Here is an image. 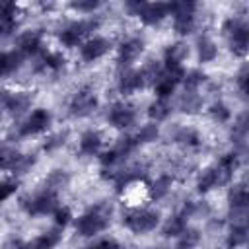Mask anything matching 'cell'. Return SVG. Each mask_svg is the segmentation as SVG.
I'll return each instance as SVG.
<instances>
[{"label": "cell", "instance_id": "obj_1", "mask_svg": "<svg viewBox=\"0 0 249 249\" xmlns=\"http://www.w3.org/2000/svg\"><path fill=\"white\" fill-rule=\"evenodd\" d=\"M109 216H111V206L107 202H99L76 220V230L84 237L97 235L109 228Z\"/></svg>", "mask_w": 249, "mask_h": 249}, {"label": "cell", "instance_id": "obj_2", "mask_svg": "<svg viewBox=\"0 0 249 249\" xmlns=\"http://www.w3.org/2000/svg\"><path fill=\"white\" fill-rule=\"evenodd\" d=\"M160 222V214L154 210H146V208H136V210H128L124 214V226L134 231V233H146L152 231Z\"/></svg>", "mask_w": 249, "mask_h": 249}, {"label": "cell", "instance_id": "obj_3", "mask_svg": "<svg viewBox=\"0 0 249 249\" xmlns=\"http://www.w3.org/2000/svg\"><path fill=\"white\" fill-rule=\"evenodd\" d=\"M23 208L27 210V214L31 216H43V214H53L56 208H58V198H56V193H51V191H43L31 198H25L21 200Z\"/></svg>", "mask_w": 249, "mask_h": 249}, {"label": "cell", "instance_id": "obj_4", "mask_svg": "<svg viewBox=\"0 0 249 249\" xmlns=\"http://www.w3.org/2000/svg\"><path fill=\"white\" fill-rule=\"evenodd\" d=\"M224 31L230 39V47L235 54L243 56L247 53V45H249V31L247 25L241 19H228L224 25Z\"/></svg>", "mask_w": 249, "mask_h": 249}, {"label": "cell", "instance_id": "obj_5", "mask_svg": "<svg viewBox=\"0 0 249 249\" xmlns=\"http://www.w3.org/2000/svg\"><path fill=\"white\" fill-rule=\"evenodd\" d=\"M97 27V21L93 19H80V21H74L70 23L62 33H60V41L66 45V47H76L80 45V41Z\"/></svg>", "mask_w": 249, "mask_h": 249}, {"label": "cell", "instance_id": "obj_6", "mask_svg": "<svg viewBox=\"0 0 249 249\" xmlns=\"http://www.w3.org/2000/svg\"><path fill=\"white\" fill-rule=\"evenodd\" d=\"M95 107H97V97H95V93H93L91 89H88V88L80 89V91L72 97V101H70V113H72L74 117H86V115H89Z\"/></svg>", "mask_w": 249, "mask_h": 249}, {"label": "cell", "instance_id": "obj_7", "mask_svg": "<svg viewBox=\"0 0 249 249\" xmlns=\"http://www.w3.org/2000/svg\"><path fill=\"white\" fill-rule=\"evenodd\" d=\"M49 123H51L49 111H45V109H35V111L27 117V121L19 126V134H21V136L39 134V132H43V130L49 126Z\"/></svg>", "mask_w": 249, "mask_h": 249}, {"label": "cell", "instance_id": "obj_8", "mask_svg": "<svg viewBox=\"0 0 249 249\" xmlns=\"http://www.w3.org/2000/svg\"><path fill=\"white\" fill-rule=\"evenodd\" d=\"M109 123L115 126V128H126L134 123L136 119V111L132 105H124V103H115L113 109L109 111Z\"/></svg>", "mask_w": 249, "mask_h": 249}, {"label": "cell", "instance_id": "obj_9", "mask_svg": "<svg viewBox=\"0 0 249 249\" xmlns=\"http://www.w3.org/2000/svg\"><path fill=\"white\" fill-rule=\"evenodd\" d=\"M109 47H111V43H109L105 37H91V39H88V41L82 45L80 54H82V58H84L86 62H93V60L101 58V56L109 51Z\"/></svg>", "mask_w": 249, "mask_h": 249}, {"label": "cell", "instance_id": "obj_10", "mask_svg": "<svg viewBox=\"0 0 249 249\" xmlns=\"http://www.w3.org/2000/svg\"><path fill=\"white\" fill-rule=\"evenodd\" d=\"M144 51V43L142 39H128L121 45L119 49V64L121 66H130Z\"/></svg>", "mask_w": 249, "mask_h": 249}, {"label": "cell", "instance_id": "obj_11", "mask_svg": "<svg viewBox=\"0 0 249 249\" xmlns=\"http://www.w3.org/2000/svg\"><path fill=\"white\" fill-rule=\"evenodd\" d=\"M167 14H169V8H167L165 2H148V4L144 6V10L140 12L138 18H140L146 25H156V23H160Z\"/></svg>", "mask_w": 249, "mask_h": 249}, {"label": "cell", "instance_id": "obj_12", "mask_svg": "<svg viewBox=\"0 0 249 249\" xmlns=\"http://www.w3.org/2000/svg\"><path fill=\"white\" fill-rule=\"evenodd\" d=\"M144 84H146V80H144V76H142L140 70H126L121 76V80H119V89H121V93L130 95L136 89H140Z\"/></svg>", "mask_w": 249, "mask_h": 249}, {"label": "cell", "instance_id": "obj_13", "mask_svg": "<svg viewBox=\"0 0 249 249\" xmlns=\"http://www.w3.org/2000/svg\"><path fill=\"white\" fill-rule=\"evenodd\" d=\"M39 47H41V35H39L37 31H25V33H21L19 39H18V51H19L23 56L35 54V53L39 51Z\"/></svg>", "mask_w": 249, "mask_h": 249}, {"label": "cell", "instance_id": "obj_14", "mask_svg": "<svg viewBox=\"0 0 249 249\" xmlns=\"http://www.w3.org/2000/svg\"><path fill=\"white\" fill-rule=\"evenodd\" d=\"M101 142H103V140H101V134H99V132L88 130V132H84L82 138H80V152L86 154V156H93V154L99 152Z\"/></svg>", "mask_w": 249, "mask_h": 249}, {"label": "cell", "instance_id": "obj_15", "mask_svg": "<svg viewBox=\"0 0 249 249\" xmlns=\"http://www.w3.org/2000/svg\"><path fill=\"white\" fill-rule=\"evenodd\" d=\"M23 54L16 49L14 53H0V76L12 74L14 70H18L21 66Z\"/></svg>", "mask_w": 249, "mask_h": 249}, {"label": "cell", "instance_id": "obj_16", "mask_svg": "<svg viewBox=\"0 0 249 249\" xmlns=\"http://www.w3.org/2000/svg\"><path fill=\"white\" fill-rule=\"evenodd\" d=\"M187 54H189L187 45H183V43L169 45L165 49V66H181V62L187 58Z\"/></svg>", "mask_w": 249, "mask_h": 249}, {"label": "cell", "instance_id": "obj_17", "mask_svg": "<svg viewBox=\"0 0 249 249\" xmlns=\"http://www.w3.org/2000/svg\"><path fill=\"white\" fill-rule=\"evenodd\" d=\"M179 107H181L183 113L195 115V113H198V109L202 107V97L196 93V89H187L185 95H183L181 101H179Z\"/></svg>", "mask_w": 249, "mask_h": 249}, {"label": "cell", "instance_id": "obj_18", "mask_svg": "<svg viewBox=\"0 0 249 249\" xmlns=\"http://www.w3.org/2000/svg\"><path fill=\"white\" fill-rule=\"evenodd\" d=\"M169 12L173 18H183V16H193L196 8V0H169L167 4Z\"/></svg>", "mask_w": 249, "mask_h": 249}, {"label": "cell", "instance_id": "obj_19", "mask_svg": "<svg viewBox=\"0 0 249 249\" xmlns=\"http://www.w3.org/2000/svg\"><path fill=\"white\" fill-rule=\"evenodd\" d=\"M31 105V95L27 91H12L10 97V115H21Z\"/></svg>", "mask_w": 249, "mask_h": 249}, {"label": "cell", "instance_id": "obj_20", "mask_svg": "<svg viewBox=\"0 0 249 249\" xmlns=\"http://www.w3.org/2000/svg\"><path fill=\"white\" fill-rule=\"evenodd\" d=\"M68 181H70V177H68L66 171H62V169H54V171L47 177V181H45V189L51 191V193H56V191L64 189V187L68 185Z\"/></svg>", "mask_w": 249, "mask_h": 249}, {"label": "cell", "instance_id": "obj_21", "mask_svg": "<svg viewBox=\"0 0 249 249\" xmlns=\"http://www.w3.org/2000/svg\"><path fill=\"white\" fill-rule=\"evenodd\" d=\"M169 103H167V99H163V97H158L150 107H148V117L152 119V121H156V123H160V121H163L167 115H169Z\"/></svg>", "mask_w": 249, "mask_h": 249}, {"label": "cell", "instance_id": "obj_22", "mask_svg": "<svg viewBox=\"0 0 249 249\" xmlns=\"http://www.w3.org/2000/svg\"><path fill=\"white\" fill-rule=\"evenodd\" d=\"M228 198H230V206H231V208H247L249 195H247L245 185H233Z\"/></svg>", "mask_w": 249, "mask_h": 249}, {"label": "cell", "instance_id": "obj_23", "mask_svg": "<svg viewBox=\"0 0 249 249\" xmlns=\"http://www.w3.org/2000/svg\"><path fill=\"white\" fill-rule=\"evenodd\" d=\"M21 154L16 148H0V169H16Z\"/></svg>", "mask_w": 249, "mask_h": 249}, {"label": "cell", "instance_id": "obj_24", "mask_svg": "<svg viewBox=\"0 0 249 249\" xmlns=\"http://www.w3.org/2000/svg\"><path fill=\"white\" fill-rule=\"evenodd\" d=\"M218 54V49L214 45V41H210L208 37L198 39V58L200 62H212Z\"/></svg>", "mask_w": 249, "mask_h": 249}, {"label": "cell", "instance_id": "obj_25", "mask_svg": "<svg viewBox=\"0 0 249 249\" xmlns=\"http://www.w3.org/2000/svg\"><path fill=\"white\" fill-rule=\"evenodd\" d=\"M185 228H187L185 218H183L181 214H179V216H173V218L167 220V224L163 226V235H165V237H177Z\"/></svg>", "mask_w": 249, "mask_h": 249}, {"label": "cell", "instance_id": "obj_26", "mask_svg": "<svg viewBox=\"0 0 249 249\" xmlns=\"http://www.w3.org/2000/svg\"><path fill=\"white\" fill-rule=\"evenodd\" d=\"M171 183H173V179H171L169 175H161V177H158L156 183L152 185V196H154V198H161V196H165V195L169 193Z\"/></svg>", "mask_w": 249, "mask_h": 249}, {"label": "cell", "instance_id": "obj_27", "mask_svg": "<svg viewBox=\"0 0 249 249\" xmlns=\"http://www.w3.org/2000/svg\"><path fill=\"white\" fill-rule=\"evenodd\" d=\"M196 185H198V191H200V193H206V191H210L212 187H218V185H216V173H214V167L204 169V171L200 173Z\"/></svg>", "mask_w": 249, "mask_h": 249}, {"label": "cell", "instance_id": "obj_28", "mask_svg": "<svg viewBox=\"0 0 249 249\" xmlns=\"http://www.w3.org/2000/svg\"><path fill=\"white\" fill-rule=\"evenodd\" d=\"M173 25H175V31L181 33V35H187L193 31L195 27V16H183V18H173Z\"/></svg>", "mask_w": 249, "mask_h": 249}, {"label": "cell", "instance_id": "obj_29", "mask_svg": "<svg viewBox=\"0 0 249 249\" xmlns=\"http://www.w3.org/2000/svg\"><path fill=\"white\" fill-rule=\"evenodd\" d=\"M158 134H160L158 124H154V123L144 124V126L140 128V132L136 134V142H138V144H140V142H152V140L158 138Z\"/></svg>", "mask_w": 249, "mask_h": 249}, {"label": "cell", "instance_id": "obj_30", "mask_svg": "<svg viewBox=\"0 0 249 249\" xmlns=\"http://www.w3.org/2000/svg\"><path fill=\"white\" fill-rule=\"evenodd\" d=\"M177 237H179V241H177L179 247H193V245H196L198 239H200V235H198L196 230H187V228H185Z\"/></svg>", "mask_w": 249, "mask_h": 249}, {"label": "cell", "instance_id": "obj_31", "mask_svg": "<svg viewBox=\"0 0 249 249\" xmlns=\"http://www.w3.org/2000/svg\"><path fill=\"white\" fill-rule=\"evenodd\" d=\"M58 241H60V233H58L56 230H53V231H49V233H41V235L33 241V245H35V247H54Z\"/></svg>", "mask_w": 249, "mask_h": 249}, {"label": "cell", "instance_id": "obj_32", "mask_svg": "<svg viewBox=\"0 0 249 249\" xmlns=\"http://www.w3.org/2000/svg\"><path fill=\"white\" fill-rule=\"evenodd\" d=\"M204 80H206V76L202 72H198V70H193V72H189V74L183 76V82H185V88L187 89H196Z\"/></svg>", "mask_w": 249, "mask_h": 249}, {"label": "cell", "instance_id": "obj_33", "mask_svg": "<svg viewBox=\"0 0 249 249\" xmlns=\"http://www.w3.org/2000/svg\"><path fill=\"white\" fill-rule=\"evenodd\" d=\"M43 64L51 70H60L64 66V56L60 53H47L43 56Z\"/></svg>", "mask_w": 249, "mask_h": 249}, {"label": "cell", "instance_id": "obj_34", "mask_svg": "<svg viewBox=\"0 0 249 249\" xmlns=\"http://www.w3.org/2000/svg\"><path fill=\"white\" fill-rule=\"evenodd\" d=\"M177 140L181 144H187V146H196L198 144V134L193 128H183V130L177 132Z\"/></svg>", "mask_w": 249, "mask_h": 249}, {"label": "cell", "instance_id": "obj_35", "mask_svg": "<svg viewBox=\"0 0 249 249\" xmlns=\"http://www.w3.org/2000/svg\"><path fill=\"white\" fill-rule=\"evenodd\" d=\"M210 115H212L214 121H218V123H226V121L230 119V109H228L224 103H214L212 109H210Z\"/></svg>", "mask_w": 249, "mask_h": 249}, {"label": "cell", "instance_id": "obj_36", "mask_svg": "<svg viewBox=\"0 0 249 249\" xmlns=\"http://www.w3.org/2000/svg\"><path fill=\"white\" fill-rule=\"evenodd\" d=\"M99 6H101L99 0H76V2H72V8L78 12H93Z\"/></svg>", "mask_w": 249, "mask_h": 249}, {"label": "cell", "instance_id": "obj_37", "mask_svg": "<svg viewBox=\"0 0 249 249\" xmlns=\"http://www.w3.org/2000/svg\"><path fill=\"white\" fill-rule=\"evenodd\" d=\"M53 214H54V222H56V226H62V228H64V226L70 222V218H72L70 210H68V208H60V206H58Z\"/></svg>", "mask_w": 249, "mask_h": 249}, {"label": "cell", "instance_id": "obj_38", "mask_svg": "<svg viewBox=\"0 0 249 249\" xmlns=\"http://www.w3.org/2000/svg\"><path fill=\"white\" fill-rule=\"evenodd\" d=\"M99 160H101V163H103V165H113V163H117L119 160H123V156H121V154H119V152L113 148V150L103 152Z\"/></svg>", "mask_w": 249, "mask_h": 249}, {"label": "cell", "instance_id": "obj_39", "mask_svg": "<svg viewBox=\"0 0 249 249\" xmlns=\"http://www.w3.org/2000/svg\"><path fill=\"white\" fill-rule=\"evenodd\" d=\"M146 4H148V0H126V12L130 16H140V12L144 10Z\"/></svg>", "mask_w": 249, "mask_h": 249}, {"label": "cell", "instance_id": "obj_40", "mask_svg": "<svg viewBox=\"0 0 249 249\" xmlns=\"http://www.w3.org/2000/svg\"><path fill=\"white\" fill-rule=\"evenodd\" d=\"M16 193V183L14 181H0V202L10 198Z\"/></svg>", "mask_w": 249, "mask_h": 249}, {"label": "cell", "instance_id": "obj_41", "mask_svg": "<svg viewBox=\"0 0 249 249\" xmlns=\"http://www.w3.org/2000/svg\"><path fill=\"white\" fill-rule=\"evenodd\" d=\"M14 27H16L14 16H0V35H8L10 31H14Z\"/></svg>", "mask_w": 249, "mask_h": 249}, {"label": "cell", "instance_id": "obj_42", "mask_svg": "<svg viewBox=\"0 0 249 249\" xmlns=\"http://www.w3.org/2000/svg\"><path fill=\"white\" fill-rule=\"evenodd\" d=\"M10 97H12V91L0 89V117L10 113Z\"/></svg>", "mask_w": 249, "mask_h": 249}, {"label": "cell", "instance_id": "obj_43", "mask_svg": "<svg viewBox=\"0 0 249 249\" xmlns=\"http://www.w3.org/2000/svg\"><path fill=\"white\" fill-rule=\"evenodd\" d=\"M33 163H35V158H31V156H21V160H19V163L16 165L14 171H18V173H25Z\"/></svg>", "mask_w": 249, "mask_h": 249}, {"label": "cell", "instance_id": "obj_44", "mask_svg": "<svg viewBox=\"0 0 249 249\" xmlns=\"http://www.w3.org/2000/svg\"><path fill=\"white\" fill-rule=\"evenodd\" d=\"M16 0H0V16H14Z\"/></svg>", "mask_w": 249, "mask_h": 249}, {"label": "cell", "instance_id": "obj_45", "mask_svg": "<svg viewBox=\"0 0 249 249\" xmlns=\"http://www.w3.org/2000/svg\"><path fill=\"white\" fill-rule=\"evenodd\" d=\"M64 136H66V134H56V136H53V138L45 144V150H53V148H56V146L64 144Z\"/></svg>", "mask_w": 249, "mask_h": 249}, {"label": "cell", "instance_id": "obj_46", "mask_svg": "<svg viewBox=\"0 0 249 249\" xmlns=\"http://www.w3.org/2000/svg\"><path fill=\"white\" fill-rule=\"evenodd\" d=\"M237 84H239V89L241 93H247V68H243L237 76Z\"/></svg>", "mask_w": 249, "mask_h": 249}, {"label": "cell", "instance_id": "obj_47", "mask_svg": "<svg viewBox=\"0 0 249 249\" xmlns=\"http://www.w3.org/2000/svg\"><path fill=\"white\" fill-rule=\"evenodd\" d=\"M95 245H117V241H113V239H99V241H95Z\"/></svg>", "mask_w": 249, "mask_h": 249}, {"label": "cell", "instance_id": "obj_48", "mask_svg": "<svg viewBox=\"0 0 249 249\" xmlns=\"http://www.w3.org/2000/svg\"><path fill=\"white\" fill-rule=\"evenodd\" d=\"M99 2H101V4H103V2H105V0H99Z\"/></svg>", "mask_w": 249, "mask_h": 249}]
</instances>
